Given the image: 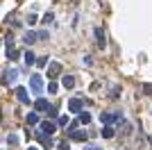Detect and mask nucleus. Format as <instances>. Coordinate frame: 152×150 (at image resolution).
<instances>
[{
    "mask_svg": "<svg viewBox=\"0 0 152 150\" xmlns=\"http://www.w3.org/2000/svg\"><path fill=\"white\" fill-rule=\"evenodd\" d=\"M30 87L34 93H43V82H41V75H32L30 77Z\"/></svg>",
    "mask_w": 152,
    "mask_h": 150,
    "instance_id": "nucleus-1",
    "label": "nucleus"
},
{
    "mask_svg": "<svg viewBox=\"0 0 152 150\" xmlns=\"http://www.w3.org/2000/svg\"><path fill=\"white\" fill-rule=\"evenodd\" d=\"M59 73H61V64L52 62L50 66H48V77H50V80H55V77H57Z\"/></svg>",
    "mask_w": 152,
    "mask_h": 150,
    "instance_id": "nucleus-2",
    "label": "nucleus"
},
{
    "mask_svg": "<svg viewBox=\"0 0 152 150\" xmlns=\"http://www.w3.org/2000/svg\"><path fill=\"white\" fill-rule=\"evenodd\" d=\"M16 98H18L23 105H30V93H27V89L18 87V89H16Z\"/></svg>",
    "mask_w": 152,
    "mask_h": 150,
    "instance_id": "nucleus-3",
    "label": "nucleus"
},
{
    "mask_svg": "<svg viewBox=\"0 0 152 150\" xmlns=\"http://www.w3.org/2000/svg\"><path fill=\"white\" fill-rule=\"evenodd\" d=\"M100 121L104 125H109V123H114V121H121V114L116 112V114H100Z\"/></svg>",
    "mask_w": 152,
    "mask_h": 150,
    "instance_id": "nucleus-4",
    "label": "nucleus"
},
{
    "mask_svg": "<svg viewBox=\"0 0 152 150\" xmlns=\"http://www.w3.org/2000/svg\"><path fill=\"white\" fill-rule=\"evenodd\" d=\"M68 137L73 139V141H84V139H86V132L84 130H70Z\"/></svg>",
    "mask_w": 152,
    "mask_h": 150,
    "instance_id": "nucleus-5",
    "label": "nucleus"
},
{
    "mask_svg": "<svg viewBox=\"0 0 152 150\" xmlns=\"http://www.w3.org/2000/svg\"><path fill=\"white\" fill-rule=\"evenodd\" d=\"M34 107H37V109H39V112H48V109H50V102H48V100H45V98H39L37 100V102H34Z\"/></svg>",
    "mask_w": 152,
    "mask_h": 150,
    "instance_id": "nucleus-6",
    "label": "nucleus"
},
{
    "mask_svg": "<svg viewBox=\"0 0 152 150\" xmlns=\"http://www.w3.org/2000/svg\"><path fill=\"white\" fill-rule=\"evenodd\" d=\"M23 41H25V46H32L34 41H39V32H25Z\"/></svg>",
    "mask_w": 152,
    "mask_h": 150,
    "instance_id": "nucleus-7",
    "label": "nucleus"
},
{
    "mask_svg": "<svg viewBox=\"0 0 152 150\" xmlns=\"http://www.w3.org/2000/svg\"><path fill=\"white\" fill-rule=\"evenodd\" d=\"M68 109H70V112H80V109H82V100H80V98H73L68 102Z\"/></svg>",
    "mask_w": 152,
    "mask_h": 150,
    "instance_id": "nucleus-8",
    "label": "nucleus"
},
{
    "mask_svg": "<svg viewBox=\"0 0 152 150\" xmlns=\"http://www.w3.org/2000/svg\"><path fill=\"white\" fill-rule=\"evenodd\" d=\"M95 41H98V46H100V48H104V46H107V41H104V32H102L100 27L95 30Z\"/></svg>",
    "mask_w": 152,
    "mask_h": 150,
    "instance_id": "nucleus-9",
    "label": "nucleus"
},
{
    "mask_svg": "<svg viewBox=\"0 0 152 150\" xmlns=\"http://www.w3.org/2000/svg\"><path fill=\"white\" fill-rule=\"evenodd\" d=\"M37 139H39V141H41V143L45 146V148H50V146H52L50 137H48V134H43V132H37Z\"/></svg>",
    "mask_w": 152,
    "mask_h": 150,
    "instance_id": "nucleus-10",
    "label": "nucleus"
},
{
    "mask_svg": "<svg viewBox=\"0 0 152 150\" xmlns=\"http://www.w3.org/2000/svg\"><path fill=\"white\" fill-rule=\"evenodd\" d=\"M16 77H18V71H9V73H5V84H14Z\"/></svg>",
    "mask_w": 152,
    "mask_h": 150,
    "instance_id": "nucleus-11",
    "label": "nucleus"
},
{
    "mask_svg": "<svg viewBox=\"0 0 152 150\" xmlns=\"http://www.w3.org/2000/svg\"><path fill=\"white\" fill-rule=\"evenodd\" d=\"M23 57H25V64H27V66H32V64H37V62H39V59H37V55H34L32 50H27V52H25Z\"/></svg>",
    "mask_w": 152,
    "mask_h": 150,
    "instance_id": "nucleus-12",
    "label": "nucleus"
},
{
    "mask_svg": "<svg viewBox=\"0 0 152 150\" xmlns=\"http://www.w3.org/2000/svg\"><path fill=\"white\" fill-rule=\"evenodd\" d=\"M114 127H111V125H104V127H102V137L104 139H114Z\"/></svg>",
    "mask_w": 152,
    "mask_h": 150,
    "instance_id": "nucleus-13",
    "label": "nucleus"
},
{
    "mask_svg": "<svg viewBox=\"0 0 152 150\" xmlns=\"http://www.w3.org/2000/svg\"><path fill=\"white\" fill-rule=\"evenodd\" d=\"M80 125H86V123H91V114L89 112H82L80 114V121H77Z\"/></svg>",
    "mask_w": 152,
    "mask_h": 150,
    "instance_id": "nucleus-14",
    "label": "nucleus"
},
{
    "mask_svg": "<svg viewBox=\"0 0 152 150\" xmlns=\"http://www.w3.org/2000/svg\"><path fill=\"white\" fill-rule=\"evenodd\" d=\"M64 87L73 89V87H75V77H73V75H66V77H64Z\"/></svg>",
    "mask_w": 152,
    "mask_h": 150,
    "instance_id": "nucleus-15",
    "label": "nucleus"
},
{
    "mask_svg": "<svg viewBox=\"0 0 152 150\" xmlns=\"http://www.w3.org/2000/svg\"><path fill=\"white\" fill-rule=\"evenodd\" d=\"M41 130H45V134L50 137L52 132H55V125H52V123H45V121H43V123H41Z\"/></svg>",
    "mask_w": 152,
    "mask_h": 150,
    "instance_id": "nucleus-16",
    "label": "nucleus"
},
{
    "mask_svg": "<svg viewBox=\"0 0 152 150\" xmlns=\"http://www.w3.org/2000/svg\"><path fill=\"white\" fill-rule=\"evenodd\" d=\"M57 123L61 125V127H66V125L70 123V118H68V116H66V114H64V116H59V118H57Z\"/></svg>",
    "mask_w": 152,
    "mask_h": 150,
    "instance_id": "nucleus-17",
    "label": "nucleus"
},
{
    "mask_svg": "<svg viewBox=\"0 0 152 150\" xmlns=\"http://www.w3.org/2000/svg\"><path fill=\"white\" fill-rule=\"evenodd\" d=\"M7 57L14 62V59H18V57H20V52H18V50H7Z\"/></svg>",
    "mask_w": 152,
    "mask_h": 150,
    "instance_id": "nucleus-18",
    "label": "nucleus"
},
{
    "mask_svg": "<svg viewBox=\"0 0 152 150\" xmlns=\"http://www.w3.org/2000/svg\"><path fill=\"white\" fill-rule=\"evenodd\" d=\"M27 123H30V125H37L39 123V116H37V114H27Z\"/></svg>",
    "mask_w": 152,
    "mask_h": 150,
    "instance_id": "nucleus-19",
    "label": "nucleus"
},
{
    "mask_svg": "<svg viewBox=\"0 0 152 150\" xmlns=\"http://www.w3.org/2000/svg\"><path fill=\"white\" fill-rule=\"evenodd\" d=\"M7 143H9V146H16V143H18V137L9 134V137H7Z\"/></svg>",
    "mask_w": 152,
    "mask_h": 150,
    "instance_id": "nucleus-20",
    "label": "nucleus"
},
{
    "mask_svg": "<svg viewBox=\"0 0 152 150\" xmlns=\"http://www.w3.org/2000/svg\"><path fill=\"white\" fill-rule=\"evenodd\" d=\"M45 64H48V57H39V62H37V66H39V68H43Z\"/></svg>",
    "mask_w": 152,
    "mask_h": 150,
    "instance_id": "nucleus-21",
    "label": "nucleus"
},
{
    "mask_svg": "<svg viewBox=\"0 0 152 150\" xmlns=\"http://www.w3.org/2000/svg\"><path fill=\"white\" fill-rule=\"evenodd\" d=\"M57 82H50V84H48V93H55V91H57Z\"/></svg>",
    "mask_w": 152,
    "mask_h": 150,
    "instance_id": "nucleus-22",
    "label": "nucleus"
},
{
    "mask_svg": "<svg viewBox=\"0 0 152 150\" xmlns=\"http://www.w3.org/2000/svg\"><path fill=\"white\" fill-rule=\"evenodd\" d=\"M143 91H145V93H152V82H148L145 87H143Z\"/></svg>",
    "mask_w": 152,
    "mask_h": 150,
    "instance_id": "nucleus-23",
    "label": "nucleus"
},
{
    "mask_svg": "<svg viewBox=\"0 0 152 150\" xmlns=\"http://www.w3.org/2000/svg\"><path fill=\"white\" fill-rule=\"evenodd\" d=\"M57 150H68V143H59V148Z\"/></svg>",
    "mask_w": 152,
    "mask_h": 150,
    "instance_id": "nucleus-24",
    "label": "nucleus"
},
{
    "mask_svg": "<svg viewBox=\"0 0 152 150\" xmlns=\"http://www.w3.org/2000/svg\"><path fill=\"white\" fill-rule=\"evenodd\" d=\"M30 150H39V148H30Z\"/></svg>",
    "mask_w": 152,
    "mask_h": 150,
    "instance_id": "nucleus-25",
    "label": "nucleus"
}]
</instances>
